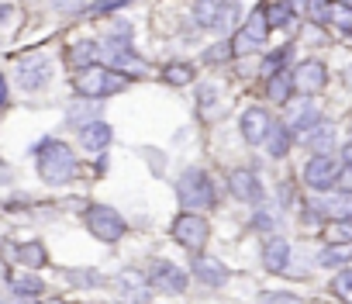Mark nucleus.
<instances>
[{"label": "nucleus", "instance_id": "obj_7", "mask_svg": "<svg viewBox=\"0 0 352 304\" xmlns=\"http://www.w3.org/2000/svg\"><path fill=\"white\" fill-rule=\"evenodd\" d=\"M338 173H342V160H335V156H311L304 163V170H300V180H304V187L321 194V191L338 187Z\"/></svg>", "mask_w": 352, "mask_h": 304}, {"label": "nucleus", "instance_id": "obj_4", "mask_svg": "<svg viewBox=\"0 0 352 304\" xmlns=\"http://www.w3.org/2000/svg\"><path fill=\"white\" fill-rule=\"evenodd\" d=\"M83 225L94 239L100 242H121L128 232V221L121 218V211H114L111 204H87L83 208Z\"/></svg>", "mask_w": 352, "mask_h": 304}, {"label": "nucleus", "instance_id": "obj_8", "mask_svg": "<svg viewBox=\"0 0 352 304\" xmlns=\"http://www.w3.org/2000/svg\"><path fill=\"white\" fill-rule=\"evenodd\" d=\"M148 287L173 297V294H184L190 287V276L176 263H169V259H152V266H148Z\"/></svg>", "mask_w": 352, "mask_h": 304}, {"label": "nucleus", "instance_id": "obj_37", "mask_svg": "<svg viewBox=\"0 0 352 304\" xmlns=\"http://www.w3.org/2000/svg\"><path fill=\"white\" fill-rule=\"evenodd\" d=\"M338 191H342L345 197H352V163L342 166V173H338Z\"/></svg>", "mask_w": 352, "mask_h": 304}, {"label": "nucleus", "instance_id": "obj_41", "mask_svg": "<svg viewBox=\"0 0 352 304\" xmlns=\"http://www.w3.org/2000/svg\"><path fill=\"white\" fill-rule=\"evenodd\" d=\"M8 11H11V8H0V21H4V18H8Z\"/></svg>", "mask_w": 352, "mask_h": 304}, {"label": "nucleus", "instance_id": "obj_42", "mask_svg": "<svg viewBox=\"0 0 352 304\" xmlns=\"http://www.w3.org/2000/svg\"><path fill=\"white\" fill-rule=\"evenodd\" d=\"M49 304H66V301H49Z\"/></svg>", "mask_w": 352, "mask_h": 304}, {"label": "nucleus", "instance_id": "obj_40", "mask_svg": "<svg viewBox=\"0 0 352 304\" xmlns=\"http://www.w3.org/2000/svg\"><path fill=\"white\" fill-rule=\"evenodd\" d=\"M345 83H349V87H352V66H349V69H345Z\"/></svg>", "mask_w": 352, "mask_h": 304}, {"label": "nucleus", "instance_id": "obj_3", "mask_svg": "<svg viewBox=\"0 0 352 304\" xmlns=\"http://www.w3.org/2000/svg\"><path fill=\"white\" fill-rule=\"evenodd\" d=\"M73 87H76V94L83 100H100V97H111V94L128 90L131 87V76H124V73H118L111 66L94 63V66H87V69L76 73V83Z\"/></svg>", "mask_w": 352, "mask_h": 304}, {"label": "nucleus", "instance_id": "obj_2", "mask_svg": "<svg viewBox=\"0 0 352 304\" xmlns=\"http://www.w3.org/2000/svg\"><path fill=\"white\" fill-rule=\"evenodd\" d=\"M176 197H180L184 211L201 215V211H211V208L218 204V187H214V180L208 177V170L190 166V170H184L180 180H176Z\"/></svg>", "mask_w": 352, "mask_h": 304}, {"label": "nucleus", "instance_id": "obj_9", "mask_svg": "<svg viewBox=\"0 0 352 304\" xmlns=\"http://www.w3.org/2000/svg\"><path fill=\"white\" fill-rule=\"evenodd\" d=\"M239 14L242 11L235 4H221V0H201V4H194V21L211 32H228L239 21Z\"/></svg>", "mask_w": 352, "mask_h": 304}, {"label": "nucleus", "instance_id": "obj_10", "mask_svg": "<svg viewBox=\"0 0 352 304\" xmlns=\"http://www.w3.org/2000/svg\"><path fill=\"white\" fill-rule=\"evenodd\" d=\"M49 80H52V56L35 52V56H28V59L18 63V83H21L25 94H38V90H45Z\"/></svg>", "mask_w": 352, "mask_h": 304}, {"label": "nucleus", "instance_id": "obj_38", "mask_svg": "<svg viewBox=\"0 0 352 304\" xmlns=\"http://www.w3.org/2000/svg\"><path fill=\"white\" fill-rule=\"evenodd\" d=\"M8 104V80H4V73H0V107Z\"/></svg>", "mask_w": 352, "mask_h": 304}, {"label": "nucleus", "instance_id": "obj_18", "mask_svg": "<svg viewBox=\"0 0 352 304\" xmlns=\"http://www.w3.org/2000/svg\"><path fill=\"white\" fill-rule=\"evenodd\" d=\"M321 124V107L314 104V100H304L294 114H290V121H287V128H290V135H294V142L297 138H304L311 128H318Z\"/></svg>", "mask_w": 352, "mask_h": 304}, {"label": "nucleus", "instance_id": "obj_12", "mask_svg": "<svg viewBox=\"0 0 352 304\" xmlns=\"http://www.w3.org/2000/svg\"><path fill=\"white\" fill-rule=\"evenodd\" d=\"M228 194L235 201H242V204H263V197H266L256 170H249V166H235L228 173Z\"/></svg>", "mask_w": 352, "mask_h": 304}, {"label": "nucleus", "instance_id": "obj_1", "mask_svg": "<svg viewBox=\"0 0 352 304\" xmlns=\"http://www.w3.org/2000/svg\"><path fill=\"white\" fill-rule=\"evenodd\" d=\"M32 160H35L38 177L45 184H52V187H63V184L80 177V160H76V152L63 138H42L32 149Z\"/></svg>", "mask_w": 352, "mask_h": 304}, {"label": "nucleus", "instance_id": "obj_29", "mask_svg": "<svg viewBox=\"0 0 352 304\" xmlns=\"http://www.w3.org/2000/svg\"><path fill=\"white\" fill-rule=\"evenodd\" d=\"M331 294L342 301V304H352V266H345V270H338L335 276H331Z\"/></svg>", "mask_w": 352, "mask_h": 304}, {"label": "nucleus", "instance_id": "obj_34", "mask_svg": "<svg viewBox=\"0 0 352 304\" xmlns=\"http://www.w3.org/2000/svg\"><path fill=\"white\" fill-rule=\"evenodd\" d=\"M235 52H232V42L225 39V42H218V45H211L208 52H204V59L211 63V66H218V63H225V59H232Z\"/></svg>", "mask_w": 352, "mask_h": 304}, {"label": "nucleus", "instance_id": "obj_20", "mask_svg": "<svg viewBox=\"0 0 352 304\" xmlns=\"http://www.w3.org/2000/svg\"><path fill=\"white\" fill-rule=\"evenodd\" d=\"M266 152L273 160H283L287 152H290V145H294V135H290V128L283 124V121H273V128H270V135H266Z\"/></svg>", "mask_w": 352, "mask_h": 304}, {"label": "nucleus", "instance_id": "obj_33", "mask_svg": "<svg viewBox=\"0 0 352 304\" xmlns=\"http://www.w3.org/2000/svg\"><path fill=\"white\" fill-rule=\"evenodd\" d=\"M259 304H304V297H297L290 290H263Z\"/></svg>", "mask_w": 352, "mask_h": 304}, {"label": "nucleus", "instance_id": "obj_11", "mask_svg": "<svg viewBox=\"0 0 352 304\" xmlns=\"http://www.w3.org/2000/svg\"><path fill=\"white\" fill-rule=\"evenodd\" d=\"M294 94H304V97H314L328 87V66L321 59H304L294 66Z\"/></svg>", "mask_w": 352, "mask_h": 304}, {"label": "nucleus", "instance_id": "obj_13", "mask_svg": "<svg viewBox=\"0 0 352 304\" xmlns=\"http://www.w3.org/2000/svg\"><path fill=\"white\" fill-rule=\"evenodd\" d=\"M239 128H242V138H245L249 145H263V142H266V135H270V128H273V114H270L266 107L252 104V107H245V111H242Z\"/></svg>", "mask_w": 352, "mask_h": 304}, {"label": "nucleus", "instance_id": "obj_35", "mask_svg": "<svg viewBox=\"0 0 352 304\" xmlns=\"http://www.w3.org/2000/svg\"><path fill=\"white\" fill-rule=\"evenodd\" d=\"M328 8H331V4H307V18H311L314 25H328Z\"/></svg>", "mask_w": 352, "mask_h": 304}, {"label": "nucleus", "instance_id": "obj_31", "mask_svg": "<svg viewBox=\"0 0 352 304\" xmlns=\"http://www.w3.org/2000/svg\"><path fill=\"white\" fill-rule=\"evenodd\" d=\"M11 290H14L18 297H28V301H32V297H38V294L45 290V283L28 273V276H21V280H11Z\"/></svg>", "mask_w": 352, "mask_h": 304}, {"label": "nucleus", "instance_id": "obj_27", "mask_svg": "<svg viewBox=\"0 0 352 304\" xmlns=\"http://www.w3.org/2000/svg\"><path fill=\"white\" fill-rule=\"evenodd\" d=\"M328 25L338 35H352V4H331L328 8Z\"/></svg>", "mask_w": 352, "mask_h": 304}, {"label": "nucleus", "instance_id": "obj_36", "mask_svg": "<svg viewBox=\"0 0 352 304\" xmlns=\"http://www.w3.org/2000/svg\"><path fill=\"white\" fill-rule=\"evenodd\" d=\"M252 228H256V232H273V228H276V221H273V215H270V211H256Z\"/></svg>", "mask_w": 352, "mask_h": 304}, {"label": "nucleus", "instance_id": "obj_24", "mask_svg": "<svg viewBox=\"0 0 352 304\" xmlns=\"http://www.w3.org/2000/svg\"><path fill=\"white\" fill-rule=\"evenodd\" d=\"M324 246H352V215L324 225Z\"/></svg>", "mask_w": 352, "mask_h": 304}, {"label": "nucleus", "instance_id": "obj_21", "mask_svg": "<svg viewBox=\"0 0 352 304\" xmlns=\"http://www.w3.org/2000/svg\"><path fill=\"white\" fill-rule=\"evenodd\" d=\"M97 56H100V45H97L94 39L73 42V45L66 49V63H69V66H76V69H87V66H94V63H97Z\"/></svg>", "mask_w": 352, "mask_h": 304}, {"label": "nucleus", "instance_id": "obj_14", "mask_svg": "<svg viewBox=\"0 0 352 304\" xmlns=\"http://www.w3.org/2000/svg\"><path fill=\"white\" fill-rule=\"evenodd\" d=\"M190 273H194V280H201L204 287H225L228 283V266L221 263V259H214V256H208V252H197V256H190Z\"/></svg>", "mask_w": 352, "mask_h": 304}, {"label": "nucleus", "instance_id": "obj_17", "mask_svg": "<svg viewBox=\"0 0 352 304\" xmlns=\"http://www.w3.org/2000/svg\"><path fill=\"white\" fill-rule=\"evenodd\" d=\"M80 142H83L87 152H97V156H104V152L111 149V142H114V128L97 118V121H90V124L80 128Z\"/></svg>", "mask_w": 352, "mask_h": 304}, {"label": "nucleus", "instance_id": "obj_28", "mask_svg": "<svg viewBox=\"0 0 352 304\" xmlns=\"http://www.w3.org/2000/svg\"><path fill=\"white\" fill-rule=\"evenodd\" d=\"M294 8L290 4H266V21H270V32L273 28H290L294 25Z\"/></svg>", "mask_w": 352, "mask_h": 304}, {"label": "nucleus", "instance_id": "obj_15", "mask_svg": "<svg viewBox=\"0 0 352 304\" xmlns=\"http://www.w3.org/2000/svg\"><path fill=\"white\" fill-rule=\"evenodd\" d=\"M118 290H121V297H124L128 304H148V297H152L148 276H145L142 270H124V273L118 276Z\"/></svg>", "mask_w": 352, "mask_h": 304}, {"label": "nucleus", "instance_id": "obj_39", "mask_svg": "<svg viewBox=\"0 0 352 304\" xmlns=\"http://www.w3.org/2000/svg\"><path fill=\"white\" fill-rule=\"evenodd\" d=\"M352 163V142H345V149H342V166H349Z\"/></svg>", "mask_w": 352, "mask_h": 304}, {"label": "nucleus", "instance_id": "obj_22", "mask_svg": "<svg viewBox=\"0 0 352 304\" xmlns=\"http://www.w3.org/2000/svg\"><path fill=\"white\" fill-rule=\"evenodd\" d=\"M14 259H18L21 266H28V270H42V266L49 263V252H45L42 242H21V246L14 249Z\"/></svg>", "mask_w": 352, "mask_h": 304}, {"label": "nucleus", "instance_id": "obj_6", "mask_svg": "<svg viewBox=\"0 0 352 304\" xmlns=\"http://www.w3.org/2000/svg\"><path fill=\"white\" fill-rule=\"evenodd\" d=\"M266 39H270V21H266V4H259V8L249 11V18L239 25V32L228 42H232V52L235 56H245L252 49H263Z\"/></svg>", "mask_w": 352, "mask_h": 304}, {"label": "nucleus", "instance_id": "obj_32", "mask_svg": "<svg viewBox=\"0 0 352 304\" xmlns=\"http://www.w3.org/2000/svg\"><path fill=\"white\" fill-rule=\"evenodd\" d=\"M66 280H69L73 287H100V283H104V276H100L97 270H69Z\"/></svg>", "mask_w": 352, "mask_h": 304}, {"label": "nucleus", "instance_id": "obj_5", "mask_svg": "<svg viewBox=\"0 0 352 304\" xmlns=\"http://www.w3.org/2000/svg\"><path fill=\"white\" fill-rule=\"evenodd\" d=\"M169 235H173L176 246H184L190 256H197V252H204V246L211 242V221H208L204 215L180 211V215H176V221H173V228H169Z\"/></svg>", "mask_w": 352, "mask_h": 304}, {"label": "nucleus", "instance_id": "obj_23", "mask_svg": "<svg viewBox=\"0 0 352 304\" xmlns=\"http://www.w3.org/2000/svg\"><path fill=\"white\" fill-rule=\"evenodd\" d=\"M314 259H318V266H324V270H335V273H338V270H345V266L352 263V249H349V246H324Z\"/></svg>", "mask_w": 352, "mask_h": 304}, {"label": "nucleus", "instance_id": "obj_16", "mask_svg": "<svg viewBox=\"0 0 352 304\" xmlns=\"http://www.w3.org/2000/svg\"><path fill=\"white\" fill-rule=\"evenodd\" d=\"M290 256H294V249H290L287 239H280V235H266V242H263V266H266L270 273H287Z\"/></svg>", "mask_w": 352, "mask_h": 304}, {"label": "nucleus", "instance_id": "obj_30", "mask_svg": "<svg viewBox=\"0 0 352 304\" xmlns=\"http://www.w3.org/2000/svg\"><path fill=\"white\" fill-rule=\"evenodd\" d=\"M290 52H294V45H280L276 52H270V56L263 59V76L270 80V76H276V73H283V63L290 59Z\"/></svg>", "mask_w": 352, "mask_h": 304}, {"label": "nucleus", "instance_id": "obj_19", "mask_svg": "<svg viewBox=\"0 0 352 304\" xmlns=\"http://www.w3.org/2000/svg\"><path fill=\"white\" fill-rule=\"evenodd\" d=\"M300 145H307L311 156H331V149H335V124L321 121L318 128H311L304 138H297Z\"/></svg>", "mask_w": 352, "mask_h": 304}, {"label": "nucleus", "instance_id": "obj_26", "mask_svg": "<svg viewBox=\"0 0 352 304\" xmlns=\"http://www.w3.org/2000/svg\"><path fill=\"white\" fill-rule=\"evenodd\" d=\"M266 97H270L273 104H287V100L294 97V76H290V73L270 76V80H266Z\"/></svg>", "mask_w": 352, "mask_h": 304}, {"label": "nucleus", "instance_id": "obj_25", "mask_svg": "<svg viewBox=\"0 0 352 304\" xmlns=\"http://www.w3.org/2000/svg\"><path fill=\"white\" fill-rule=\"evenodd\" d=\"M194 76H197L194 63H166L162 66V83H169V87H187V83H194Z\"/></svg>", "mask_w": 352, "mask_h": 304}]
</instances>
